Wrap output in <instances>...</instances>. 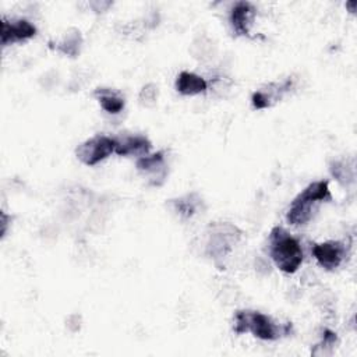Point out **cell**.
Masks as SVG:
<instances>
[{
  "mask_svg": "<svg viewBox=\"0 0 357 357\" xmlns=\"http://www.w3.org/2000/svg\"><path fill=\"white\" fill-rule=\"evenodd\" d=\"M269 241V252L276 266L286 273L296 272L303 262V251L298 241L282 227H275L271 231Z\"/></svg>",
  "mask_w": 357,
  "mask_h": 357,
  "instance_id": "1",
  "label": "cell"
},
{
  "mask_svg": "<svg viewBox=\"0 0 357 357\" xmlns=\"http://www.w3.org/2000/svg\"><path fill=\"white\" fill-rule=\"evenodd\" d=\"M331 199L328 181H315L311 183L303 192H300L291 202L287 220L291 225H305L312 216V208L315 204Z\"/></svg>",
  "mask_w": 357,
  "mask_h": 357,
  "instance_id": "2",
  "label": "cell"
},
{
  "mask_svg": "<svg viewBox=\"0 0 357 357\" xmlns=\"http://www.w3.org/2000/svg\"><path fill=\"white\" fill-rule=\"evenodd\" d=\"M290 325L280 329L268 315L258 311H238L236 314V333L251 332L254 336L264 340H275L280 333H287Z\"/></svg>",
  "mask_w": 357,
  "mask_h": 357,
  "instance_id": "3",
  "label": "cell"
},
{
  "mask_svg": "<svg viewBox=\"0 0 357 357\" xmlns=\"http://www.w3.org/2000/svg\"><path fill=\"white\" fill-rule=\"evenodd\" d=\"M113 152H114V138H110L106 135H96L93 138H89L81 145H78V148L75 149L77 158L88 166H93L99 163Z\"/></svg>",
  "mask_w": 357,
  "mask_h": 357,
  "instance_id": "4",
  "label": "cell"
},
{
  "mask_svg": "<svg viewBox=\"0 0 357 357\" xmlns=\"http://www.w3.org/2000/svg\"><path fill=\"white\" fill-rule=\"evenodd\" d=\"M312 254L318 264L328 271H332L340 265L344 257V245L339 241H326L315 244Z\"/></svg>",
  "mask_w": 357,
  "mask_h": 357,
  "instance_id": "5",
  "label": "cell"
},
{
  "mask_svg": "<svg viewBox=\"0 0 357 357\" xmlns=\"http://www.w3.org/2000/svg\"><path fill=\"white\" fill-rule=\"evenodd\" d=\"M35 33H36V28L26 20H14V21L1 20V45L3 46L32 38Z\"/></svg>",
  "mask_w": 357,
  "mask_h": 357,
  "instance_id": "6",
  "label": "cell"
},
{
  "mask_svg": "<svg viewBox=\"0 0 357 357\" xmlns=\"http://www.w3.org/2000/svg\"><path fill=\"white\" fill-rule=\"evenodd\" d=\"M255 17V8L248 1H238L230 13V22L237 35H248L250 26Z\"/></svg>",
  "mask_w": 357,
  "mask_h": 357,
  "instance_id": "7",
  "label": "cell"
},
{
  "mask_svg": "<svg viewBox=\"0 0 357 357\" xmlns=\"http://www.w3.org/2000/svg\"><path fill=\"white\" fill-rule=\"evenodd\" d=\"M216 230L211 236V243L209 247H212V255H225L230 248L231 244L236 243L238 238V233L236 227L230 225H220L215 227Z\"/></svg>",
  "mask_w": 357,
  "mask_h": 357,
  "instance_id": "8",
  "label": "cell"
},
{
  "mask_svg": "<svg viewBox=\"0 0 357 357\" xmlns=\"http://www.w3.org/2000/svg\"><path fill=\"white\" fill-rule=\"evenodd\" d=\"M151 142L142 135H130L123 138H114V152L117 155H132V153H148Z\"/></svg>",
  "mask_w": 357,
  "mask_h": 357,
  "instance_id": "9",
  "label": "cell"
},
{
  "mask_svg": "<svg viewBox=\"0 0 357 357\" xmlns=\"http://www.w3.org/2000/svg\"><path fill=\"white\" fill-rule=\"evenodd\" d=\"M176 89L181 95H197L206 89V81L194 73L181 71L176 79Z\"/></svg>",
  "mask_w": 357,
  "mask_h": 357,
  "instance_id": "10",
  "label": "cell"
},
{
  "mask_svg": "<svg viewBox=\"0 0 357 357\" xmlns=\"http://www.w3.org/2000/svg\"><path fill=\"white\" fill-rule=\"evenodd\" d=\"M291 85V81L287 79L286 82H283L282 85H275L276 89H269L268 91H258L252 95V106L255 109H265V107H269L275 100H278L282 95V92L287 91Z\"/></svg>",
  "mask_w": 357,
  "mask_h": 357,
  "instance_id": "11",
  "label": "cell"
},
{
  "mask_svg": "<svg viewBox=\"0 0 357 357\" xmlns=\"http://www.w3.org/2000/svg\"><path fill=\"white\" fill-rule=\"evenodd\" d=\"M95 96L98 98L100 106L107 112V113H119L124 107V99L119 96L117 93L112 92L110 89L106 88H99L95 92Z\"/></svg>",
  "mask_w": 357,
  "mask_h": 357,
  "instance_id": "12",
  "label": "cell"
},
{
  "mask_svg": "<svg viewBox=\"0 0 357 357\" xmlns=\"http://www.w3.org/2000/svg\"><path fill=\"white\" fill-rule=\"evenodd\" d=\"M137 167L139 172L144 173H152L153 176L162 170L165 172V162H163V153L162 152H156L153 155H148V156H142L138 159L137 162Z\"/></svg>",
  "mask_w": 357,
  "mask_h": 357,
  "instance_id": "13",
  "label": "cell"
},
{
  "mask_svg": "<svg viewBox=\"0 0 357 357\" xmlns=\"http://www.w3.org/2000/svg\"><path fill=\"white\" fill-rule=\"evenodd\" d=\"M81 43H82V38H81L79 31L73 29V31L68 32V33L64 36V39L59 43L57 49H59L60 52H63L64 54H67V56L75 57V56L79 53Z\"/></svg>",
  "mask_w": 357,
  "mask_h": 357,
  "instance_id": "14",
  "label": "cell"
},
{
  "mask_svg": "<svg viewBox=\"0 0 357 357\" xmlns=\"http://www.w3.org/2000/svg\"><path fill=\"white\" fill-rule=\"evenodd\" d=\"M156 95H158V88L153 84H149L142 88L139 93V100L142 105H149V102L153 103L156 100Z\"/></svg>",
  "mask_w": 357,
  "mask_h": 357,
  "instance_id": "15",
  "label": "cell"
}]
</instances>
